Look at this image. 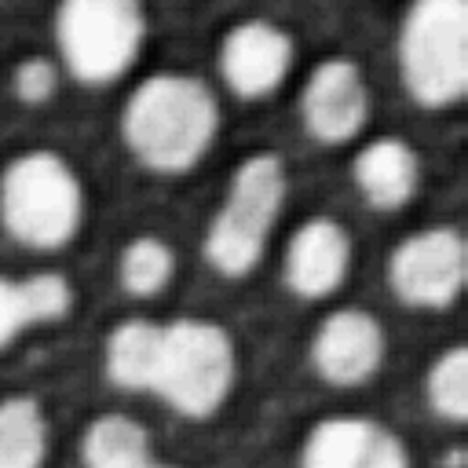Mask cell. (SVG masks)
Returning a JSON list of instances; mask_svg holds the SVG:
<instances>
[{"label":"cell","instance_id":"cell-8","mask_svg":"<svg viewBox=\"0 0 468 468\" xmlns=\"http://www.w3.org/2000/svg\"><path fill=\"white\" fill-rule=\"evenodd\" d=\"M300 117L314 143L336 146L355 139L369 117V88L362 69L344 55L322 58L303 80Z\"/></svg>","mask_w":468,"mask_h":468},{"label":"cell","instance_id":"cell-14","mask_svg":"<svg viewBox=\"0 0 468 468\" xmlns=\"http://www.w3.org/2000/svg\"><path fill=\"white\" fill-rule=\"evenodd\" d=\"M73 307V285L58 271H37L29 278L0 274V347L18 340L26 329L66 318Z\"/></svg>","mask_w":468,"mask_h":468},{"label":"cell","instance_id":"cell-19","mask_svg":"<svg viewBox=\"0 0 468 468\" xmlns=\"http://www.w3.org/2000/svg\"><path fill=\"white\" fill-rule=\"evenodd\" d=\"M424 395L435 417L450 420V424H464L468 420V351L461 344L446 347L424 377Z\"/></svg>","mask_w":468,"mask_h":468},{"label":"cell","instance_id":"cell-1","mask_svg":"<svg viewBox=\"0 0 468 468\" xmlns=\"http://www.w3.org/2000/svg\"><path fill=\"white\" fill-rule=\"evenodd\" d=\"M219 132V102L194 73H154L132 88L121 110V139L150 172L194 168Z\"/></svg>","mask_w":468,"mask_h":468},{"label":"cell","instance_id":"cell-16","mask_svg":"<svg viewBox=\"0 0 468 468\" xmlns=\"http://www.w3.org/2000/svg\"><path fill=\"white\" fill-rule=\"evenodd\" d=\"M154 461L150 431L124 413L95 417L80 435V464L84 468H143Z\"/></svg>","mask_w":468,"mask_h":468},{"label":"cell","instance_id":"cell-7","mask_svg":"<svg viewBox=\"0 0 468 468\" xmlns=\"http://www.w3.org/2000/svg\"><path fill=\"white\" fill-rule=\"evenodd\" d=\"M468 274V245L457 227H424L402 238L388 256V285L391 292L424 311L450 307Z\"/></svg>","mask_w":468,"mask_h":468},{"label":"cell","instance_id":"cell-18","mask_svg":"<svg viewBox=\"0 0 468 468\" xmlns=\"http://www.w3.org/2000/svg\"><path fill=\"white\" fill-rule=\"evenodd\" d=\"M176 271V252L165 238L157 234H139L124 241L117 256V278L128 296H157Z\"/></svg>","mask_w":468,"mask_h":468},{"label":"cell","instance_id":"cell-15","mask_svg":"<svg viewBox=\"0 0 468 468\" xmlns=\"http://www.w3.org/2000/svg\"><path fill=\"white\" fill-rule=\"evenodd\" d=\"M161 325L150 318H124L106 333L102 344V369L106 380L124 391H150L154 362H157Z\"/></svg>","mask_w":468,"mask_h":468},{"label":"cell","instance_id":"cell-20","mask_svg":"<svg viewBox=\"0 0 468 468\" xmlns=\"http://www.w3.org/2000/svg\"><path fill=\"white\" fill-rule=\"evenodd\" d=\"M11 88H15V95H18L22 102H29V106L48 102V99L55 95V88H58V69H55L51 58L29 55V58H22V62L15 66Z\"/></svg>","mask_w":468,"mask_h":468},{"label":"cell","instance_id":"cell-3","mask_svg":"<svg viewBox=\"0 0 468 468\" xmlns=\"http://www.w3.org/2000/svg\"><path fill=\"white\" fill-rule=\"evenodd\" d=\"M238 380L234 340L219 322L208 318H176L161 325L157 362L150 391L168 402L179 417L205 420L219 413Z\"/></svg>","mask_w":468,"mask_h":468},{"label":"cell","instance_id":"cell-2","mask_svg":"<svg viewBox=\"0 0 468 468\" xmlns=\"http://www.w3.org/2000/svg\"><path fill=\"white\" fill-rule=\"evenodd\" d=\"M0 223L37 252L69 245L84 223V186L73 165L55 150H26L0 172Z\"/></svg>","mask_w":468,"mask_h":468},{"label":"cell","instance_id":"cell-11","mask_svg":"<svg viewBox=\"0 0 468 468\" xmlns=\"http://www.w3.org/2000/svg\"><path fill=\"white\" fill-rule=\"evenodd\" d=\"M300 468H410V453L369 417H325L303 435Z\"/></svg>","mask_w":468,"mask_h":468},{"label":"cell","instance_id":"cell-17","mask_svg":"<svg viewBox=\"0 0 468 468\" xmlns=\"http://www.w3.org/2000/svg\"><path fill=\"white\" fill-rule=\"evenodd\" d=\"M48 417L33 395L0 399V468H44Z\"/></svg>","mask_w":468,"mask_h":468},{"label":"cell","instance_id":"cell-10","mask_svg":"<svg viewBox=\"0 0 468 468\" xmlns=\"http://www.w3.org/2000/svg\"><path fill=\"white\" fill-rule=\"evenodd\" d=\"M384 325L362 307H336L311 336V362L333 388H358L384 366Z\"/></svg>","mask_w":468,"mask_h":468},{"label":"cell","instance_id":"cell-4","mask_svg":"<svg viewBox=\"0 0 468 468\" xmlns=\"http://www.w3.org/2000/svg\"><path fill=\"white\" fill-rule=\"evenodd\" d=\"M289 190V176L278 154H249L223 194V205L216 208L208 230H205V260L223 278H245L263 249L267 238L282 216Z\"/></svg>","mask_w":468,"mask_h":468},{"label":"cell","instance_id":"cell-5","mask_svg":"<svg viewBox=\"0 0 468 468\" xmlns=\"http://www.w3.org/2000/svg\"><path fill=\"white\" fill-rule=\"evenodd\" d=\"M399 77L424 110H446L468 91V7L461 0H420L399 26Z\"/></svg>","mask_w":468,"mask_h":468},{"label":"cell","instance_id":"cell-21","mask_svg":"<svg viewBox=\"0 0 468 468\" xmlns=\"http://www.w3.org/2000/svg\"><path fill=\"white\" fill-rule=\"evenodd\" d=\"M143 468H172V464H161V461H150V464H143Z\"/></svg>","mask_w":468,"mask_h":468},{"label":"cell","instance_id":"cell-12","mask_svg":"<svg viewBox=\"0 0 468 468\" xmlns=\"http://www.w3.org/2000/svg\"><path fill=\"white\" fill-rule=\"evenodd\" d=\"M351 234L333 216L303 219L285 245V285L303 300L333 296L351 271Z\"/></svg>","mask_w":468,"mask_h":468},{"label":"cell","instance_id":"cell-13","mask_svg":"<svg viewBox=\"0 0 468 468\" xmlns=\"http://www.w3.org/2000/svg\"><path fill=\"white\" fill-rule=\"evenodd\" d=\"M351 179L369 208L395 212L402 208L420 183V157L417 150L399 135L369 139L351 165Z\"/></svg>","mask_w":468,"mask_h":468},{"label":"cell","instance_id":"cell-9","mask_svg":"<svg viewBox=\"0 0 468 468\" xmlns=\"http://www.w3.org/2000/svg\"><path fill=\"white\" fill-rule=\"evenodd\" d=\"M292 58H296L292 37L267 18L234 22L219 40V73L238 99L274 95L289 77Z\"/></svg>","mask_w":468,"mask_h":468},{"label":"cell","instance_id":"cell-6","mask_svg":"<svg viewBox=\"0 0 468 468\" xmlns=\"http://www.w3.org/2000/svg\"><path fill=\"white\" fill-rule=\"evenodd\" d=\"M146 40V15L132 0H69L55 11L58 58L80 84L117 80Z\"/></svg>","mask_w":468,"mask_h":468}]
</instances>
